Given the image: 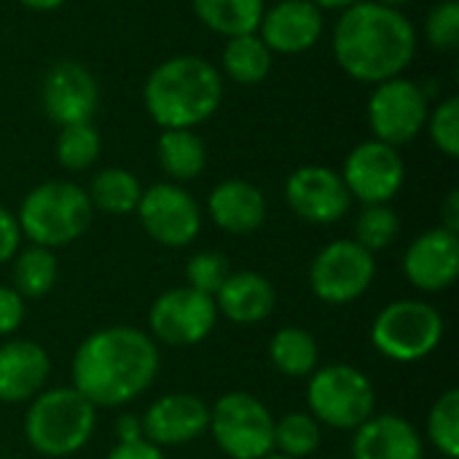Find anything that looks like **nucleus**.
<instances>
[{"mask_svg":"<svg viewBox=\"0 0 459 459\" xmlns=\"http://www.w3.org/2000/svg\"><path fill=\"white\" fill-rule=\"evenodd\" d=\"M161 368L159 344L134 325H108L91 331L70 363L75 387L97 411L121 409L145 395Z\"/></svg>","mask_w":459,"mask_h":459,"instance_id":"f257e3e1","label":"nucleus"},{"mask_svg":"<svg viewBox=\"0 0 459 459\" xmlns=\"http://www.w3.org/2000/svg\"><path fill=\"white\" fill-rule=\"evenodd\" d=\"M414 54L417 30L401 8L360 0L342 11L333 27V56L360 83L398 78L414 62Z\"/></svg>","mask_w":459,"mask_h":459,"instance_id":"f03ea898","label":"nucleus"},{"mask_svg":"<svg viewBox=\"0 0 459 459\" xmlns=\"http://www.w3.org/2000/svg\"><path fill=\"white\" fill-rule=\"evenodd\" d=\"M143 102L161 129H194L221 108L223 75L204 56H169L151 70L143 86Z\"/></svg>","mask_w":459,"mask_h":459,"instance_id":"7ed1b4c3","label":"nucleus"},{"mask_svg":"<svg viewBox=\"0 0 459 459\" xmlns=\"http://www.w3.org/2000/svg\"><path fill=\"white\" fill-rule=\"evenodd\" d=\"M27 446L46 459L75 457L97 430V409L70 385L46 387L27 403L22 420Z\"/></svg>","mask_w":459,"mask_h":459,"instance_id":"20e7f679","label":"nucleus"},{"mask_svg":"<svg viewBox=\"0 0 459 459\" xmlns=\"http://www.w3.org/2000/svg\"><path fill=\"white\" fill-rule=\"evenodd\" d=\"M16 221L30 245L59 250L78 242L89 231L94 207L86 188L70 180H46L22 199Z\"/></svg>","mask_w":459,"mask_h":459,"instance_id":"39448f33","label":"nucleus"},{"mask_svg":"<svg viewBox=\"0 0 459 459\" xmlns=\"http://www.w3.org/2000/svg\"><path fill=\"white\" fill-rule=\"evenodd\" d=\"M446 333L444 315L422 299H398L379 309L371 323L374 350L393 363L409 366L430 358Z\"/></svg>","mask_w":459,"mask_h":459,"instance_id":"423d86ee","label":"nucleus"},{"mask_svg":"<svg viewBox=\"0 0 459 459\" xmlns=\"http://www.w3.org/2000/svg\"><path fill=\"white\" fill-rule=\"evenodd\" d=\"M307 379V411L323 428L352 433L377 414L374 382L360 368L331 363L317 366Z\"/></svg>","mask_w":459,"mask_h":459,"instance_id":"0eeeda50","label":"nucleus"},{"mask_svg":"<svg viewBox=\"0 0 459 459\" xmlns=\"http://www.w3.org/2000/svg\"><path fill=\"white\" fill-rule=\"evenodd\" d=\"M215 446L229 459H261L274 452V414L253 393H226L210 406Z\"/></svg>","mask_w":459,"mask_h":459,"instance_id":"6e6552de","label":"nucleus"},{"mask_svg":"<svg viewBox=\"0 0 459 459\" xmlns=\"http://www.w3.org/2000/svg\"><path fill=\"white\" fill-rule=\"evenodd\" d=\"M377 280V255L355 239H333L309 264L312 293L331 307H344L368 293Z\"/></svg>","mask_w":459,"mask_h":459,"instance_id":"1a4fd4ad","label":"nucleus"},{"mask_svg":"<svg viewBox=\"0 0 459 459\" xmlns=\"http://www.w3.org/2000/svg\"><path fill=\"white\" fill-rule=\"evenodd\" d=\"M430 113L428 89L403 75L382 81L368 97V126L374 140L401 148L425 132Z\"/></svg>","mask_w":459,"mask_h":459,"instance_id":"9d476101","label":"nucleus"},{"mask_svg":"<svg viewBox=\"0 0 459 459\" xmlns=\"http://www.w3.org/2000/svg\"><path fill=\"white\" fill-rule=\"evenodd\" d=\"M218 325V309L212 296L188 285L169 288L156 296L148 309V336L167 347L202 344Z\"/></svg>","mask_w":459,"mask_h":459,"instance_id":"9b49d317","label":"nucleus"},{"mask_svg":"<svg viewBox=\"0 0 459 459\" xmlns=\"http://www.w3.org/2000/svg\"><path fill=\"white\" fill-rule=\"evenodd\" d=\"M137 218L143 231L161 247L180 250L196 242L202 231V207L180 183H153L143 188Z\"/></svg>","mask_w":459,"mask_h":459,"instance_id":"f8f14e48","label":"nucleus"},{"mask_svg":"<svg viewBox=\"0 0 459 459\" xmlns=\"http://www.w3.org/2000/svg\"><path fill=\"white\" fill-rule=\"evenodd\" d=\"M339 175L360 204H390L406 183V161L398 148L366 140L350 151Z\"/></svg>","mask_w":459,"mask_h":459,"instance_id":"ddd939ff","label":"nucleus"},{"mask_svg":"<svg viewBox=\"0 0 459 459\" xmlns=\"http://www.w3.org/2000/svg\"><path fill=\"white\" fill-rule=\"evenodd\" d=\"M285 202L296 218L312 226L339 223L352 207V196L342 175L323 164H307L290 172L285 180Z\"/></svg>","mask_w":459,"mask_h":459,"instance_id":"4468645a","label":"nucleus"},{"mask_svg":"<svg viewBox=\"0 0 459 459\" xmlns=\"http://www.w3.org/2000/svg\"><path fill=\"white\" fill-rule=\"evenodd\" d=\"M40 102H43V113L59 126L91 121L100 102L97 78L81 62L62 59L46 70L40 86Z\"/></svg>","mask_w":459,"mask_h":459,"instance_id":"2eb2a0df","label":"nucleus"},{"mask_svg":"<svg viewBox=\"0 0 459 459\" xmlns=\"http://www.w3.org/2000/svg\"><path fill=\"white\" fill-rule=\"evenodd\" d=\"M143 438L159 449L194 444L207 433L210 403L194 393H164L143 414Z\"/></svg>","mask_w":459,"mask_h":459,"instance_id":"dca6fc26","label":"nucleus"},{"mask_svg":"<svg viewBox=\"0 0 459 459\" xmlns=\"http://www.w3.org/2000/svg\"><path fill=\"white\" fill-rule=\"evenodd\" d=\"M403 274L422 293H446L459 280V234L444 226L422 231L403 253Z\"/></svg>","mask_w":459,"mask_h":459,"instance_id":"f3484780","label":"nucleus"},{"mask_svg":"<svg viewBox=\"0 0 459 459\" xmlns=\"http://www.w3.org/2000/svg\"><path fill=\"white\" fill-rule=\"evenodd\" d=\"M323 11L312 0H280L264 11L255 35L274 54H304L323 38Z\"/></svg>","mask_w":459,"mask_h":459,"instance_id":"a211bd4d","label":"nucleus"},{"mask_svg":"<svg viewBox=\"0 0 459 459\" xmlns=\"http://www.w3.org/2000/svg\"><path fill=\"white\" fill-rule=\"evenodd\" d=\"M51 377V358L32 339H8L0 344V403L27 406L40 395Z\"/></svg>","mask_w":459,"mask_h":459,"instance_id":"6ab92c4d","label":"nucleus"},{"mask_svg":"<svg viewBox=\"0 0 459 459\" xmlns=\"http://www.w3.org/2000/svg\"><path fill=\"white\" fill-rule=\"evenodd\" d=\"M352 459H425V441L420 430L401 414H374L350 444Z\"/></svg>","mask_w":459,"mask_h":459,"instance_id":"aec40b11","label":"nucleus"},{"mask_svg":"<svg viewBox=\"0 0 459 459\" xmlns=\"http://www.w3.org/2000/svg\"><path fill=\"white\" fill-rule=\"evenodd\" d=\"M266 196L264 191L242 178H229L218 183L207 196L210 221L234 237H247L266 223Z\"/></svg>","mask_w":459,"mask_h":459,"instance_id":"412c9836","label":"nucleus"},{"mask_svg":"<svg viewBox=\"0 0 459 459\" xmlns=\"http://www.w3.org/2000/svg\"><path fill=\"white\" fill-rule=\"evenodd\" d=\"M218 317H226L237 325H255L264 323L277 307V290L272 280L258 272H231L218 293L212 296Z\"/></svg>","mask_w":459,"mask_h":459,"instance_id":"4be33fe9","label":"nucleus"},{"mask_svg":"<svg viewBox=\"0 0 459 459\" xmlns=\"http://www.w3.org/2000/svg\"><path fill=\"white\" fill-rule=\"evenodd\" d=\"M156 159L169 183H188L204 172L207 148L194 129H161L156 140Z\"/></svg>","mask_w":459,"mask_h":459,"instance_id":"5701e85b","label":"nucleus"},{"mask_svg":"<svg viewBox=\"0 0 459 459\" xmlns=\"http://www.w3.org/2000/svg\"><path fill=\"white\" fill-rule=\"evenodd\" d=\"M59 280V261L56 253L48 247H19V253L11 261V288L24 301L46 299Z\"/></svg>","mask_w":459,"mask_h":459,"instance_id":"b1692460","label":"nucleus"},{"mask_svg":"<svg viewBox=\"0 0 459 459\" xmlns=\"http://www.w3.org/2000/svg\"><path fill=\"white\" fill-rule=\"evenodd\" d=\"M269 360L288 379H307L320 366L317 339L301 325H285L269 339Z\"/></svg>","mask_w":459,"mask_h":459,"instance_id":"393cba45","label":"nucleus"},{"mask_svg":"<svg viewBox=\"0 0 459 459\" xmlns=\"http://www.w3.org/2000/svg\"><path fill=\"white\" fill-rule=\"evenodd\" d=\"M191 5L196 19L223 38L255 32L266 11V0H191Z\"/></svg>","mask_w":459,"mask_h":459,"instance_id":"a878e982","label":"nucleus"},{"mask_svg":"<svg viewBox=\"0 0 459 459\" xmlns=\"http://www.w3.org/2000/svg\"><path fill=\"white\" fill-rule=\"evenodd\" d=\"M86 194H89V202L94 210H100L105 215H129L140 204L143 186H140L137 175H132L129 169L105 167L91 178Z\"/></svg>","mask_w":459,"mask_h":459,"instance_id":"bb28decb","label":"nucleus"},{"mask_svg":"<svg viewBox=\"0 0 459 459\" xmlns=\"http://www.w3.org/2000/svg\"><path fill=\"white\" fill-rule=\"evenodd\" d=\"M221 62H223V73L231 81H237L242 86H255L272 70V51L255 32L237 35V38L226 40Z\"/></svg>","mask_w":459,"mask_h":459,"instance_id":"cd10ccee","label":"nucleus"},{"mask_svg":"<svg viewBox=\"0 0 459 459\" xmlns=\"http://www.w3.org/2000/svg\"><path fill=\"white\" fill-rule=\"evenodd\" d=\"M323 444V425L309 411H288L274 420V452L290 459L312 457Z\"/></svg>","mask_w":459,"mask_h":459,"instance_id":"c85d7f7f","label":"nucleus"},{"mask_svg":"<svg viewBox=\"0 0 459 459\" xmlns=\"http://www.w3.org/2000/svg\"><path fill=\"white\" fill-rule=\"evenodd\" d=\"M100 151H102V137L91 126V121L59 126L54 153H56L59 167H65L67 172L89 169L100 159Z\"/></svg>","mask_w":459,"mask_h":459,"instance_id":"c756f323","label":"nucleus"},{"mask_svg":"<svg viewBox=\"0 0 459 459\" xmlns=\"http://www.w3.org/2000/svg\"><path fill=\"white\" fill-rule=\"evenodd\" d=\"M425 436L441 457H459V390L449 387L428 411Z\"/></svg>","mask_w":459,"mask_h":459,"instance_id":"7c9ffc66","label":"nucleus"},{"mask_svg":"<svg viewBox=\"0 0 459 459\" xmlns=\"http://www.w3.org/2000/svg\"><path fill=\"white\" fill-rule=\"evenodd\" d=\"M401 234V218L390 204H363L355 221V242L368 253L387 250Z\"/></svg>","mask_w":459,"mask_h":459,"instance_id":"2f4dec72","label":"nucleus"},{"mask_svg":"<svg viewBox=\"0 0 459 459\" xmlns=\"http://www.w3.org/2000/svg\"><path fill=\"white\" fill-rule=\"evenodd\" d=\"M425 129L433 140V145L449 156L457 159L459 156V100L457 97H446L441 100L425 121Z\"/></svg>","mask_w":459,"mask_h":459,"instance_id":"473e14b6","label":"nucleus"},{"mask_svg":"<svg viewBox=\"0 0 459 459\" xmlns=\"http://www.w3.org/2000/svg\"><path fill=\"white\" fill-rule=\"evenodd\" d=\"M229 274H231L229 258L223 253H215V250H199L186 264L188 288H194L199 293H207V296H215Z\"/></svg>","mask_w":459,"mask_h":459,"instance_id":"72a5a7b5","label":"nucleus"},{"mask_svg":"<svg viewBox=\"0 0 459 459\" xmlns=\"http://www.w3.org/2000/svg\"><path fill=\"white\" fill-rule=\"evenodd\" d=\"M425 35L433 48L438 51H457L459 48V3L444 0L430 8L425 19Z\"/></svg>","mask_w":459,"mask_h":459,"instance_id":"f704fd0d","label":"nucleus"},{"mask_svg":"<svg viewBox=\"0 0 459 459\" xmlns=\"http://www.w3.org/2000/svg\"><path fill=\"white\" fill-rule=\"evenodd\" d=\"M27 317V301L8 285H0V339H11Z\"/></svg>","mask_w":459,"mask_h":459,"instance_id":"c9c22d12","label":"nucleus"},{"mask_svg":"<svg viewBox=\"0 0 459 459\" xmlns=\"http://www.w3.org/2000/svg\"><path fill=\"white\" fill-rule=\"evenodd\" d=\"M22 239L24 237H22V229H19L16 212H11L8 207L0 204V266L13 261V255L22 247Z\"/></svg>","mask_w":459,"mask_h":459,"instance_id":"e433bc0d","label":"nucleus"},{"mask_svg":"<svg viewBox=\"0 0 459 459\" xmlns=\"http://www.w3.org/2000/svg\"><path fill=\"white\" fill-rule=\"evenodd\" d=\"M105 459H167L164 457V449L148 444L145 438L143 441H134V444H116Z\"/></svg>","mask_w":459,"mask_h":459,"instance_id":"4c0bfd02","label":"nucleus"},{"mask_svg":"<svg viewBox=\"0 0 459 459\" xmlns=\"http://www.w3.org/2000/svg\"><path fill=\"white\" fill-rule=\"evenodd\" d=\"M116 438L118 444H134L143 441V422L137 414H121L116 420Z\"/></svg>","mask_w":459,"mask_h":459,"instance_id":"58836bf2","label":"nucleus"},{"mask_svg":"<svg viewBox=\"0 0 459 459\" xmlns=\"http://www.w3.org/2000/svg\"><path fill=\"white\" fill-rule=\"evenodd\" d=\"M441 226L446 231H455L459 234V191H452L444 202V210H441Z\"/></svg>","mask_w":459,"mask_h":459,"instance_id":"ea45409f","label":"nucleus"},{"mask_svg":"<svg viewBox=\"0 0 459 459\" xmlns=\"http://www.w3.org/2000/svg\"><path fill=\"white\" fill-rule=\"evenodd\" d=\"M19 3L30 11H56L59 5H65V0H19Z\"/></svg>","mask_w":459,"mask_h":459,"instance_id":"a19ab883","label":"nucleus"},{"mask_svg":"<svg viewBox=\"0 0 459 459\" xmlns=\"http://www.w3.org/2000/svg\"><path fill=\"white\" fill-rule=\"evenodd\" d=\"M320 11L323 8H331V11H347L350 5H355V3H360V0H312Z\"/></svg>","mask_w":459,"mask_h":459,"instance_id":"79ce46f5","label":"nucleus"},{"mask_svg":"<svg viewBox=\"0 0 459 459\" xmlns=\"http://www.w3.org/2000/svg\"><path fill=\"white\" fill-rule=\"evenodd\" d=\"M377 3H382V5H393V8H401V5H406L409 0H377Z\"/></svg>","mask_w":459,"mask_h":459,"instance_id":"37998d69","label":"nucleus"},{"mask_svg":"<svg viewBox=\"0 0 459 459\" xmlns=\"http://www.w3.org/2000/svg\"><path fill=\"white\" fill-rule=\"evenodd\" d=\"M261 459H290V457H285V455H280V452H269L266 457H261Z\"/></svg>","mask_w":459,"mask_h":459,"instance_id":"c03bdc74","label":"nucleus"},{"mask_svg":"<svg viewBox=\"0 0 459 459\" xmlns=\"http://www.w3.org/2000/svg\"><path fill=\"white\" fill-rule=\"evenodd\" d=\"M436 459H452V457H441V455H438V457H436Z\"/></svg>","mask_w":459,"mask_h":459,"instance_id":"a18cd8bd","label":"nucleus"}]
</instances>
